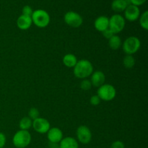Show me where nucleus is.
Listing matches in <instances>:
<instances>
[{
  "label": "nucleus",
  "mask_w": 148,
  "mask_h": 148,
  "mask_svg": "<svg viewBox=\"0 0 148 148\" xmlns=\"http://www.w3.org/2000/svg\"><path fill=\"white\" fill-rule=\"evenodd\" d=\"M90 102L91 105L98 106L99 105V103H101V99H100V98L97 95H92V96L90 98Z\"/></svg>",
  "instance_id": "obj_25"
},
{
  "label": "nucleus",
  "mask_w": 148,
  "mask_h": 148,
  "mask_svg": "<svg viewBox=\"0 0 148 148\" xmlns=\"http://www.w3.org/2000/svg\"><path fill=\"white\" fill-rule=\"evenodd\" d=\"M64 20L66 24H67L70 27H75V28L79 27V26L82 25V23H83V19H82V16L78 14L77 12L73 11L67 12L64 14Z\"/></svg>",
  "instance_id": "obj_7"
},
{
  "label": "nucleus",
  "mask_w": 148,
  "mask_h": 148,
  "mask_svg": "<svg viewBox=\"0 0 148 148\" xmlns=\"http://www.w3.org/2000/svg\"><path fill=\"white\" fill-rule=\"evenodd\" d=\"M31 19L33 23H34L38 27H46L50 23V15L49 13L40 9L33 11L31 15Z\"/></svg>",
  "instance_id": "obj_3"
},
{
  "label": "nucleus",
  "mask_w": 148,
  "mask_h": 148,
  "mask_svg": "<svg viewBox=\"0 0 148 148\" xmlns=\"http://www.w3.org/2000/svg\"><path fill=\"white\" fill-rule=\"evenodd\" d=\"M110 148H125L124 143L121 141H115L111 144V147Z\"/></svg>",
  "instance_id": "obj_26"
},
{
  "label": "nucleus",
  "mask_w": 148,
  "mask_h": 148,
  "mask_svg": "<svg viewBox=\"0 0 148 148\" xmlns=\"http://www.w3.org/2000/svg\"><path fill=\"white\" fill-rule=\"evenodd\" d=\"M140 24L145 30H148V12L145 11L140 18Z\"/></svg>",
  "instance_id": "obj_21"
},
{
  "label": "nucleus",
  "mask_w": 148,
  "mask_h": 148,
  "mask_svg": "<svg viewBox=\"0 0 148 148\" xmlns=\"http://www.w3.org/2000/svg\"><path fill=\"white\" fill-rule=\"evenodd\" d=\"M47 138L50 143L58 144L63 139V133L62 130L57 127L50 128L47 132Z\"/></svg>",
  "instance_id": "obj_11"
},
{
  "label": "nucleus",
  "mask_w": 148,
  "mask_h": 148,
  "mask_svg": "<svg viewBox=\"0 0 148 148\" xmlns=\"http://www.w3.org/2000/svg\"><path fill=\"white\" fill-rule=\"evenodd\" d=\"M32 23H33V21H32L31 17L23 15V14H21L17 20V27L20 30H26L30 28V26L32 25Z\"/></svg>",
  "instance_id": "obj_15"
},
{
  "label": "nucleus",
  "mask_w": 148,
  "mask_h": 148,
  "mask_svg": "<svg viewBox=\"0 0 148 148\" xmlns=\"http://www.w3.org/2000/svg\"><path fill=\"white\" fill-rule=\"evenodd\" d=\"M93 72V66L92 63L87 59H81L77 61L74 66V75L79 79H85L92 75Z\"/></svg>",
  "instance_id": "obj_1"
},
{
  "label": "nucleus",
  "mask_w": 148,
  "mask_h": 148,
  "mask_svg": "<svg viewBox=\"0 0 148 148\" xmlns=\"http://www.w3.org/2000/svg\"><path fill=\"white\" fill-rule=\"evenodd\" d=\"M32 124H33L32 119H30L29 117H24L20 120L19 127L21 130H28L32 127Z\"/></svg>",
  "instance_id": "obj_19"
},
{
  "label": "nucleus",
  "mask_w": 148,
  "mask_h": 148,
  "mask_svg": "<svg viewBox=\"0 0 148 148\" xmlns=\"http://www.w3.org/2000/svg\"><path fill=\"white\" fill-rule=\"evenodd\" d=\"M130 4V0H114L111 3V9L116 12H121Z\"/></svg>",
  "instance_id": "obj_14"
},
{
  "label": "nucleus",
  "mask_w": 148,
  "mask_h": 148,
  "mask_svg": "<svg viewBox=\"0 0 148 148\" xmlns=\"http://www.w3.org/2000/svg\"><path fill=\"white\" fill-rule=\"evenodd\" d=\"M140 46L141 43L138 38L135 36H130L124 40L122 45V49L127 55H132L138 51Z\"/></svg>",
  "instance_id": "obj_4"
},
{
  "label": "nucleus",
  "mask_w": 148,
  "mask_h": 148,
  "mask_svg": "<svg viewBox=\"0 0 148 148\" xmlns=\"http://www.w3.org/2000/svg\"><path fill=\"white\" fill-rule=\"evenodd\" d=\"M116 95L115 88L110 84H103L98 89V95L100 99L105 101H110L114 99Z\"/></svg>",
  "instance_id": "obj_5"
},
{
  "label": "nucleus",
  "mask_w": 148,
  "mask_h": 148,
  "mask_svg": "<svg viewBox=\"0 0 148 148\" xmlns=\"http://www.w3.org/2000/svg\"><path fill=\"white\" fill-rule=\"evenodd\" d=\"M106 77L103 72L101 71H96L95 72H92L91 75L90 82L92 84V86L95 88H99L101 85H103L105 82Z\"/></svg>",
  "instance_id": "obj_12"
},
{
  "label": "nucleus",
  "mask_w": 148,
  "mask_h": 148,
  "mask_svg": "<svg viewBox=\"0 0 148 148\" xmlns=\"http://www.w3.org/2000/svg\"><path fill=\"white\" fill-rule=\"evenodd\" d=\"M6 144V136L2 132H0V148H4Z\"/></svg>",
  "instance_id": "obj_28"
},
{
  "label": "nucleus",
  "mask_w": 148,
  "mask_h": 148,
  "mask_svg": "<svg viewBox=\"0 0 148 148\" xmlns=\"http://www.w3.org/2000/svg\"><path fill=\"white\" fill-rule=\"evenodd\" d=\"M31 135L27 130H19L12 138L13 145L17 148H25L30 145Z\"/></svg>",
  "instance_id": "obj_2"
},
{
  "label": "nucleus",
  "mask_w": 148,
  "mask_h": 148,
  "mask_svg": "<svg viewBox=\"0 0 148 148\" xmlns=\"http://www.w3.org/2000/svg\"><path fill=\"white\" fill-rule=\"evenodd\" d=\"M51 148H60L57 144H53V143H50Z\"/></svg>",
  "instance_id": "obj_30"
},
{
  "label": "nucleus",
  "mask_w": 148,
  "mask_h": 148,
  "mask_svg": "<svg viewBox=\"0 0 148 148\" xmlns=\"http://www.w3.org/2000/svg\"><path fill=\"white\" fill-rule=\"evenodd\" d=\"M59 146L60 148H79L78 142L72 137H66L62 139Z\"/></svg>",
  "instance_id": "obj_16"
},
{
  "label": "nucleus",
  "mask_w": 148,
  "mask_h": 148,
  "mask_svg": "<svg viewBox=\"0 0 148 148\" xmlns=\"http://www.w3.org/2000/svg\"><path fill=\"white\" fill-rule=\"evenodd\" d=\"M29 118L32 120H35L39 117V111L36 108H31L28 113Z\"/></svg>",
  "instance_id": "obj_23"
},
{
  "label": "nucleus",
  "mask_w": 148,
  "mask_h": 148,
  "mask_svg": "<svg viewBox=\"0 0 148 148\" xmlns=\"http://www.w3.org/2000/svg\"><path fill=\"white\" fill-rule=\"evenodd\" d=\"M77 137L82 144H88L92 140V132L87 126H79L77 130Z\"/></svg>",
  "instance_id": "obj_8"
},
{
  "label": "nucleus",
  "mask_w": 148,
  "mask_h": 148,
  "mask_svg": "<svg viewBox=\"0 0 148 148\" xmlns=\"http://www.w3.org/2000/svg\"><path fill=\"white\" fill-rule=\"evenodd\" d=\"M108 45L113 50H117L121 46V39L117 35H114L110 39H108Z\"/></svg>",
  "instance_id": "obj_18"
},
{
  "label": "nucleus",
  "mask_w": 148,
  "mask_h": 148,
  "mask_svg": "<svg viewBox=\"0 0 148 148\" xmlns=\"http://www.w3.org/2000/svg\"><path fill=\"white\" fill-rule=\"evenodd\" d=\"M123 64L127 69H132L135 64V59L132 55H127L123 59Z\"/></svg>",
  "instance_id": "obj_20"
},
{
  "label": "nucleus",
  "mask_w": 148,
  "mask_h": 148,
  "mask_svg": "<svg viewBox=\"0 0 148 148\" xmlns=\"http://www.w3.org/2000/svg\"><path fill=\"white\" fill-rule=\"evenodd\" d=\"M22 12H23V14H23V15L28 16V17H31L32 14H33V10L30 6L25 5V7H23Z\"/></svg>",
  "instance_id": "obj_24"
},
{
  "label": "nucleus",
  "mask_w": 148,
  "mask_h": 148,
  "mask_svg": "<svg viewBox=\"0 0 148 148\" xmlns=\"http://www.w3.org/2000/svg\"><path fill=\"white\" fill-rule=\"evenodd\" d=\"M94 26L97 30L100 32H103L108 28L109 26V18L106 16H100L94 23Z\"/></svg>",
  "instance_id": "obj_13"
},
{
  "label": "nucleus",
  "mask_w": 148,
  "mask_h": 148,
  "mask_svg": "<svg viewBox=\"0 0 148 148\" xmlns=\"http://www.w3.org/2000/svg\"><path fill=\"white\" fill-rule=\"evenodd\" d=\"M146 1H147V0H130V1H131V4L135 5L137 6V7L143 5V4H145V2Z\"/></svg>",
  "instance_id": "obj_29"
},
{
  "label": "nucleus",
  "mask_w": 148,
  "mask_h": 148,
  "mask_svg": "<svg viewBox=\"0 0 148 148\" xmlns=\"http://www.w3.org/2000/svg\"><path fill=\"white\" fill-rule=\"evenodd\" d=\"M92 87V84H91L90 80L87 79H84L82 82H80V88L83 90H88Z\"/></svg>",
  "instance_id": "obj_22"
},
{
  "label": "nucleus",
  "mask_w": 148,
  "mask_h": 148,
  "mask_svg": "<svg viewBox=\"0 0 148 148\" xmlns=\"http://www.w3.org/2000/svg\"><path fill=\"white\" fill-rule=\"evenodd\" d=\"M125 25V18L121 14H116L109 18L108 28L114 33V34H117L124 30Z\"/></svg>",
  "instance_id": "obj_6"
},
{
  "label": "nucleus",
  "mask_w": 148,
  "mask_h": 148,
  "mask_svg": "<svg viewBox=\"0 0 148 148\" xmlns=\"http://www.w3.org/2000/svg\"><path fill=\"white\" fill-rule=\"evenodd\" d=\"M102 33H103V36L107 39H110L114 35V33H113L109 28L106 29V30H105L104 31H103Z\"/></svg>",
  "instance_id": "obj_27"
},
{
  "label": "nucleus",
  "mask_w": 148,
  "mask_h": 148,
  "mask_svg": "<svg viewBox=\"0 0 148 148\" xmlns=\"http://www.w3.org/2000/svg\"><path fill=\"white\" fill-rule=\"evenodd\" d=\"M77 62V57L72 53H67L63 57V63L69 68L74 67Z\"/></svg>",
  "instance_id": "obj_17"
},
{
  "label": "nucleus",
  "mask_w": 148,
  "mask_h": 148,
  "mask_svg": "<svg viewBox=\"0 0 148 148\" xmlns=\"http://www.w3.org/2000/svg\"><path fill=\"white\" fill-rule=\"evenodd\" d=\"M140 16V10L138 7L133 4L127 6L124 10V17L127 20L134 22L137 20Z\"/></svg>",
  "instance_id": "obj_10"
},
{
  "label": "nucleus",
  "mask_w": 148,
  "mask_h": 148,
  "mask_svg": "<svg viewBox=\"0 0 148 148\" xmlns=\"http://www.w3.org/2000/svg\"><path fill=\"white\" fill-rule=\"evenodd\" d=\"M32 126H33L35 131L40 133V134L47 133L51 128L49 121L46 119L41 118V117H38L36 119L33 120Z\"/></svg>",
  "instance_id": "obj_9"
}]
</instances>
